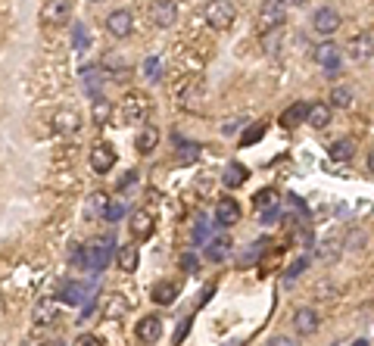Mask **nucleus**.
Returning a JSON list of instances; mask_svg holds the SVG:
<instances>
[{
    "label": "nucleus",
    "instance_id": "nucleus-1",
    "mask_svg": "<svg viewBox=\"0 0 374 346\" xmlns=\"http://www.w3.org/2000/svg\"><path fill=\"white\" fill-rule=\"evenodd\" d=\"M234 16H237V10H234L231 0H209V3H206V22H209V28H215V32L231 28Z\"/></svg>",
    "mask_w": 374,
    "mask_h": 346
},
{
    "label": "nucleus",
    "instance_id": "nucleus-2",
    "mask_svg": "<svg viewBox=\"0 0 374 346\" xmlns=\"http://www.w3.org/2000/svg\"><path fill=\"white\" fill-rule=\"evenodd\" d=\"M147 115H150V103L143 94H128L122 100V122L137 128V125H147Z\"/></svg>",
    "mask_w": 374,
    "mask_h": 346
},
{
    "label": "nucleus",
    "instance_id": "nucleus-3",
    "mask_svg": "<svg viewBox=\"0 0 374 346\" xmlns=\"http://www.w3.org/2000/svg\"><path fill=\"white\" fill-rule=\"evenodd\" d=\"M109 259H113V240L109 238L91 240L88 250H84V262H88V268H94V272H103L109 265Z\"/></svg>",
    "mask_w": 374,
    "mask_h": 346
},
{
    "label": "nucleus",
    "instance_id": "nucleus-4",
    "mask_svg": "<svg viewBox=\"0 0 374 346\" xmlns=\"http://www.w3.org/2000/svg\"><path fill=\"white\" fill-rule=\"evenodd\" d=\"M287 19V7L281 3V0H266L262 3V10H259V32H274V28H281Z\"/></svg>",
    "mask_w": 374,
    "mask_h": 346
},
{
    "label": "nucleus",
    "instance_id": "nucleus-5",
    "mask_svg": "<svg viewBox=\"0 0 374 346\" xmlns=\"http://www.w3.org/2000/svg\"><path fill=\"white\" fill-rule=\"evenodd\" d=\"M72 19V0H47L41 10V22L47 28H56V25H66Z\"/></svg>",
    "mask_w": 374,
    "mask_h": 346
},
{
    "label": "nucleus",
    "instance_id": "nucleus-6",
    "mask_svg": "<svg viewBox=\"0 0 374 346\" xmlns=\"http://www.w3.org/2000/svg\"><path fill=\"white\" fill-rule=\"evenodd\" d=\"M150 19H153L156 28H172L178 22L175 0H153V3H150Z\"/></svg>",
    "mask_w": 374,
    "mask_h": 346
},
{
    "label": "nucleus",
    "instance_id": "nucleus-7",
    "mask_svg": "<svg viewBox=\"0 0 374 346\" xmlns=\"http://www.w3.org/2000/svg\"><path fill=\"white\" fill-rule=\"evenodd\" d=\"M312 28L321 34V38H331L337 28H340V13L334 7H321V10H315V16H312Z\"/></svg>",
    "mask_w": 374,
    "mask_h": 346
},
{
    "label": "nucleus",
    "instance_id": "nucleus-8",
    "mask_svg": "<svg viewBox=\"0 0 374 346\" xmlns=\"http://www.w3.org/2000/svg\"><path fill=\"white\" fill-rule=\"evenodd\" d=\"M312 60L327 72H337L340 69V47L334 41H321L318 47H312Z\"/></svg>",
    "mask_w": 374,
    "mask_h": 346
},
{
    "label": "nucleus",
    "instance_id": "nucleus-9",
    "mask_svg": "<svg viewBox=\"0 0 374 346\" xmlns=\"http://www.w3.org/2000/svg\"><path fill=\"white\" fill-rule=\"evenodd\" d=\"M347 54L353 56L355 62H365L374 56V34L371 32H362V34H353L347 44Z\"/></svg>",
    "mask_w": 374,
    "mask_h": 346
},
{
    "label": "nucleus",
    "instance_id": "nucleus-10",
    "mask_svg": "<svg viewBox=\"0 0 374 346\" xmlns=\"http://www.w3.org/2000/svg\"><path fill=\"white\" fill-rule=\"evenodd\" d=\"M106 32L113 34V38H128V34L135 32V16H131L128 10H113V13L106 16Z\"/></svg>",
    "mask_w": 374,
    "mask_h": 346
},
{
    "label": "nucleus",
    "instance_id": "nucleus-11",
    "mask_svg": "<svg viewBox=\"0 0 374 346\" xmlns=\"http://www.w3.org/2000/svg\"><path fill=\"white\" fill-rule=\"evenodd\" d=\"M293 331H296L299 337H312V334L318 331V312H315L312 305H303V309L293 312Z\"/></svg>",
    "mask_w": 374,
    "mask_h": 346
},
{
    "label": "nucleus",
    "instance_id": "nucleus-12",
    "mask_svg": "<svg viewBox=\"0 0 374 346\" xmlns=\"http://www.w3.org/2000/svg\"><path fill=\"white\" fill-rule=\"evenodd\" d=\"M113 165H116V150L109 147V143H97V147L91 150V169H94L97 175H106Z\"/></svg>",
    "mask_w": 374,
    "mask_h": 346
},
{
    "label": "nucleus",
    "instance_id": "nucleus-13",
    "mask_svg": "<svg viewBox=\"0 0 374 346\" xmlns=\"http://www.w3.org/2000/svg\"><path fill=\"white\" fill-rule=\"evenodd\" d=\"M215 222L222 224V228H231V224H237L240 222V206H237V200H231V197H222L215 203Z\"/></svg>",
    "mask_w": 374,
    "mask_h": 346
},
{
    "label": "nucleus",
    "instance_id": "nucleus-14",
    "mask_svg": "<svg viewBox=\"0 0 374 346\" xmlns=\"http://www.w3.org/2000/svg\"><path fill=\"white\" fill-rule=\"evenodd\" d=\"M135 334H137L141 343H156V340L163 337V321H159L156 315H143V319L137 321Z\"/></svg>",
    "mask_w": 374,
    "mask_h": 346
},
{
    "label": "nucleus",
    "instance_id": "nucleus-15",
    "mask_svg": "<svg viewBox=\"0 0 374 346\" xmlns=\"http://www.w3.org/2000/svg\"><path fill=\"white\" fill-rule=\"evenodd\" d=\"M128 228H131V238H135V240H147V238H153V216H150V212H143V209L131 212Z\"/></svg>",
    "mask_w": 374,
    "mask_h": 346
},
{
    "label": "nucleus",
    "instance_id": "nucleus-16",
    "mask_svg": "<svg viewBox=\"0 0 374 346\" xmlns=\"http://www.w3.org/2000/svg\"><path fill=\"white\" fill-rule=\"evenodd\" d=\"M82 128V115L75 113V109H60L54 115V131L56 135H75V131Z\"/></svg>",
    "mask_w": 374,
    "mask_h": 346
},
{
    "label": "nucleus",
    "instance_id": "nucleus-17",
    "mask_svg": "<svg viewBox=\"0 0 374 346\" xmlns=\"http://www.w3.org/2000/svg\"><path fill=\"white\" fill-rule=\"evenodd\" d=\"M135 147H137V153H141V157H150V153L159 147V128H156V125H141Z\"/></svg>",
    "mask_w": 374,
    "mask_h": 346
},
{
    "label": "nucleus",
    "instance_id": "nucleus-18",
    "mask_svg": "<svg viewBox=\"0 0 374 346\" xmlns=\"http://www.w3.org/2000/svg\"><path fill=\"white\" fill-rule=\"evenodd\" d=\"M306 125H312L315 131L327 128V125H331V103H309Z\"/></svg>",
    "mask_w": 374,
    "mask_h": 346
},
{
    "label": "nucleus",
    "instance_id": "nucleus-19",
    "mask_svg": "<svg viewBox=\"0 0 374 346\" xmlns=\"http://www.w3.org/2000/svg\"><path fill=\"white\" fill-rule=\"evenodd\" d=\"M327 153H331L334 163H349V159L355 157V141H353V137H340V141L331 143V150H327Z\"/></svg>",
    "mask_w": 374,
    "mask_h": 346
},
{
    "label": "nucleus",
    "instance_id": "nucleus-20",
    "mask_svg": "<svg viewBox=\"0 0 374 346\" xmlns=\"http://www.w3.org/2000/svg\"><path fill=\"white\" fill-rule=\"evenodd\" d=\"M150 297H153V303H156V305H172L178 299V284H175V281H159Z\"/></svg>",
    "mask_w": 374,
    "mask_h": 346
},
{
    "label": "nucleus",
    "instance_id": "nucleus-21",
    "mask_svg": "<svg viewBox=\"0 0 374 346\" xmlns=\"http://www.w3.org/2000/svg\"><path fill=\"white\" fill-rule=\"evenodd\" d=\"M91 119H94V125H109L113 122V100H106V97H94V106H91Z\"/></svg>",
    "mask_w": 374,
    "mask_h": 346
},
{
    "label": "nucleus",
    "instance_id": "nucleus-22",
    "mask_svg": "<svg viewBox=\"0 0 374 346\" xmlns=\"http://www.w3.org/2000/svg\"><path fill=\"white\" fill-rule=\"evenodd\" d=\"M106 209H109V197L103 194V190H94V194L88 197V203H84V216L100 218V216H106Z\"/></svg>",
    "mask_w": 374,
    "mask_h": 346
},
{
    "label": "nucleus",
    "instance_id": "nucleus-23",
    "mask_svg": "<svg viewBox=\"0 0 374 346\" xmlns=\"http://www.w3.org/2000/svg\"><path fill=\"white\" fill-rule=\"evenodd\" d=\"M306 115H309V103H293L290 109L281 113V125H284V128H293V125L306 122Z\"/></svg>",
    "mask_w": 374,
    "mask_h": 346
},
{
    "label": "nucleus",
    "instance_id": "nucleus-24",
    "mask_svg": "<svg viewBox=\"0 0 374 346\" xmlns=\"http://www.w3.org/2000/svg\"><path fill=\"white\" fill-rule=\"evenodd\" d=\"M250 178V172H246V165H240V163H228L224 165V187H240V184Z\"/></svg>",
    "mask_w": 374,
    "mask_h": 346
},
{
    "label": "nucleus",
    "instance_id": "nucleus-25",
    "mask_svg": "<svg viewBox=\"0 0 374 346\" xmlns=\"http://www.w3.org/2000/svg\"><path fill=\"white\" fill-rule=\"evenodd\" d=\"M116 262L122 272H135L137 268V246H122V250L116 253Z\"/></svg>",
    "mask_w": 374,
    "mask_h": 346
},
{
    "label": "nucleus",
    "instance_id": "nucleus-26",
    "mask_svg": "<svg viewBox=\"0 0 374 346\" xmlns=\"http://www.w3.org/2000/svg\"><path fill=\"white\" fill-rule=\"evenodd\" d=\"M62 299H66L69 305H82L84 299H88V287L84 284H69L66 290H62Z\"/></svg>",
    "mask_w": 374,
    "mask_h": 346
},
{
    "label": "nucleus",
    "instance_id": "nucleus-27",
    "mask_svg": "<svg viewBox=\"0 0 374 346\" xmlns=\"http://www.w3.org/2000/svg\"><path fill=\"white\" fill-rule=\"evenodd\" d=\"M253 200H256V209L259 212H268V209H274V203H278V190L266 187V190H259Z\"/></svg>",
    "mask_w": 374,
    "mask_h": 346
},
{
    "label": "nucleus",
    "instance_id": "nucleus-28",
    "mask_svg": "<svg viewBox=\"0 0 374 346\" xmlns=\"http://www.w3.org/2000/svg\"><path fill=\"white\" fill-rule=\"evenodd\" d=\"M331 106L349 109V106H353V91H349V88H334L331 91Z\"/></svg>",
    "mask_w": 374,
    "mask_h": 346
},
{
    "label": "nucleus",
    "instance_id": "nucleus-29",
    "mask_svg": "<svg viewBox=\"0 0 374 346\" xmlns=\"http://www.w3.org/2000/svg\"><path fill=\"white\" fill-rule=\"evenodd\" d=\"M82 75H84V88L91 91L94 97H100V84H103V75L97 72V69H82Z\"/></svg>",
    "mask_w": 374,
    "mask_h": 346
},
{
    "label": "nucleus",
    "instance_id": "nucleus-30",
    "mask_svg": "<svg viewBox=\"0 0 374 346\" xmlns=\"http://www.w3.org/2000/svg\"><path fill=\"white\" fill-rule=\"evenodd\" d=\"M228 240H212L209 246H206V259H212V262H222V259H228Z\"/></svg>",
    "mask_w": 374,
    "mask_h": 346
},
{
    "label": "nucleus",
    "instance_id": "nucleus-31",
    "mask_svg": "<svg viewBox=\"0 0 374 346\" xmlns=\"http://www.w3.org/2000/svg\"><path fill=\"white\" fill-rule=\"evenodd\" d=\"M54 315H56V309H54V303H50V299H44V303L34 309V321H38V325H50V321H54Z\"/></svg>",
    "mask_w": 374,
    "mask_h": 346
},
{
    "label": "nucleus",
    "instance_id": "nucleus-32",
    "mask_svg": "<svg viewBox=\"0 0 374 346\" xmlns=\"http://www.w3.org/2000/svg\"><path fill=\"white\" fill-rule=\"evenodd\" d=\"M143 75H147L150 82H159V78H163V60H159V56H150V60L143 62Z\"/></svg>",
    "mask_w": 374,
    "mask_h": 346
},
{
    "label": "nucleus",
    "instance_id": "nucleus-33",
    "mask_svg": "<svg viewBox=\"0 0 374 346\" xmlns=\"http://www.w3.org/2000/svg\"><path fill=\"white\" fill-rule=\"evenodd\" d=\"M88 44H91L88 28H84V25H75V50L82 54V50H88Z\"/></svg>",
    "mask_w": 374,
    "mask_h": 346
},
{
    "label": "nucleus",
    "instance_id": "nucleus-34",
    "mask_svg": "<svg viewBox=\"0 0 374 346\" xmlns=\"http://www.w3.org/2000/svg\"><path fill=\"white\" fill-rule=\"evenodd\" d=\"M343 246H347V250H359V246H365V234H362L359 228L349 231V238H347V244Z\"/></svg>",
    "mask_w": 374,
    "mask_h": 346
},
{
    "label": "nucleus",
    "instance_id": "nucleus-35",
    "mask_svg": "<svg viewBox=\"0 0 374 346\" xmlns=\"http://www.w3.org/2000/svg\"><path fill=\"white\" fill-rule=\"evenodd\" d=\"M340 250V244H337V240H325V244H321V250H318V259H334V253Z\"/></svg>",
    "mask_w": 374,
    "mask_h": 346
},
{
    "label": "nucleus",
    "instance_id": "nucleus-36",
    "mask_svg": "<svg viewBox=\"0 0 374 346\" xmlns=\"http://www.w3.org/2000/svg\"><path fill=\"white\" fill-rule=\"evenodd\" d=\"M246 125V119L244 115H237V119H228V122L222 125V135H234V131H240Z\"/></svg>",
    "mask_w": 374,
    "mask_h": 346
},
{
    "label": "nucleus",
    "instance_id": "nucleus-37",
    "mask_svg": "<svg viewBox=\"0 0 374 346\" xmlns=\"http://www.w3.org/2000/svg\"><path fill=\"white\" fill-rule=\"evenodd\" d=\"M72 346H103V343H100V340H97V337H94V334H82V337L75 340V343H72Z\"/></svg>",
    "mask_w": 374,
    "mask_h": 346
},
{
    "label": "nucleus",
    "instance_id": "nucleus-38",
    "mask_svg": "<svg viewBox=\"0 0 374 346\" xmlns=\"http://www.w3.org/2000/svg\"><path fill=\"white\" fill-rule=\"evenodd\" d=\"M106 222H116V218H122V203H109V209H106Z\"/></svg>",
    "mask_w": 374,
    "mask_h": 346
},
{
    "label": "nucleus",
    "instance_id": "nucleus-39",
    "mask_svg": "<svg viewBox=\"0 0 374 346\" xmlns=\"http://www.w3.org/2000/svg\"><path fill=\"white\" fill-rule=\"evenodd\" d=\"M266 346H296V343H293V340L287 337V334H278V337H272Z\"/></svg>",
    "mask_w": 374,
    "mask_h": 346
},
{
    "label": "nucleus",
    "instance_id": "nucleus-40",
    "mask_svg": "<svg viewBox=\"0 0 374 346\" xmlns=\"http://www.w3.org/2000/svg\"><path fill=\"white\" fill-rule=\"evenodd\" d=\"M135 181H137V172H128V175L122 178V184H119V187H122V190H128V187H131V184H135Z\"/></svg>",
    "mask_w": 374,
    "mask_h": 346
},
{
    "label": "nucleus",
    "instance_id": "nucleus-41",
    "mask_svg": "<svg viewBox=\"0 0 374 346\" xmlns=\"http://www.w3.org/2000/svg\"><path fill=\"white\" fill-rule=\"evenodd\" d=\"M262 131H266V128H262V125H256V128H253V131H250V135H246V143H253V141H256V137H259V135H262Z\"/></svg>",
    "mask_w": 374,
    "mask_h": 346
},
{
    "label": "nucleus",
    "instance_id": "nucleus-42",
    "mask_svg": "<svg viewBox=\"0 0 374 346\" xmlns=\"http://www.w3.org/2000/svg\"><path fill=\"white\" fill-rule=\"evenodd\" d=\"M281 3H284V7H299L303 0H281Z\"/></svg>",
    "mask_w": 374,
    "mask_h": 346
},
{
    "label": "nucleus",
    "instance_id": "nucleus-43",
    "mask_svg": "<svg viewBox=\"0 0 374 346\" xmlns=\"http://www.w3.org/2000/svg\"><path fill=\"white\" fill-rule=\"evenodd\" d=\"M368 169H371V175H374V150L368 153Z\"/></svg>",
    "mask_w": 374,
    "mask_h": 346
},
{
    "label": "nucleus",
    "instance_id": "nucleus-44",
    "mask_svg": "<svg viewBox=\"0 0 374 346\" xmlns=\"http://www.w3.org/2000/svg\"><path fill=\"white\" fill-rule=\"evenodd\" d=\"M224 346H244V343H240V340H231V343H224Z\"/></svg>",
    "mask_w": 374,
    "mask_h": 346
},
{
    "label": "nucleus",
    "instance_id": "nucleus-45",
    "mask_svg": "<svg viewBox=\"0 0 374 346\" xmlns=\"http://www.w3.org/2000/svg\"><path fill=\"white\" fill-rule=\"evenodd\" d=\"M91 3H100V0H91Z\"/></svg>",
    "mask_w": 374,
    "mask_h": 346
}]
</instances>
